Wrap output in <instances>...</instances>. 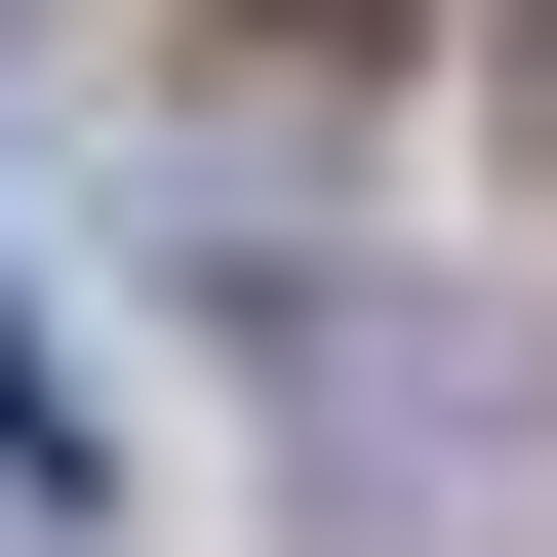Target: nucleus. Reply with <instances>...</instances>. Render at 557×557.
<instances>
[{
  "label": "nucleus",
  "mask_w": 557,
  "mask_h": 557,
  "mask_svg": "<svg viewBox=\"0 0 557 557\" xmlns=\"http://www.w3.org/2000/svg\"><path fill=\"white\" fill-rule=\"evenodd\" d=\"M0 478H81V398H40V319H0Z\"/></svg>",
  "instance_id": "f257e3e1"
}]
</instances>
